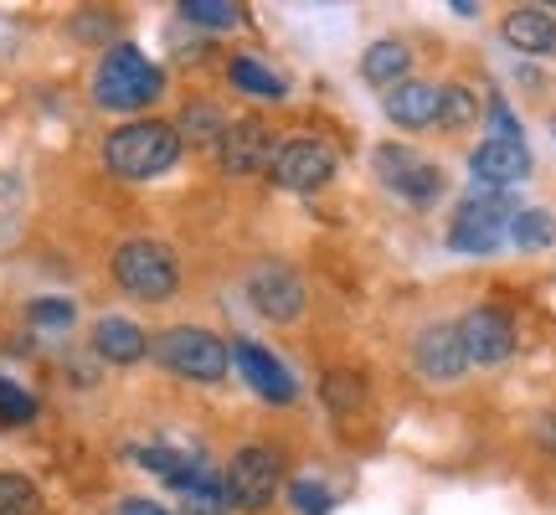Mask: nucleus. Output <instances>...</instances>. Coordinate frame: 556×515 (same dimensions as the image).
<instances>
[{
    "label": "nucleus",
    "instance_id": "nucleus-10",
    "mask_svg": "<svg viewBox=\"0 0 556 515\" xmlns=\"http://www.w3.org/2000/svg\"><path fill=\"white\" fill-rule=\"evenodd\" d=\"M242 289H248V304H253L263 319H274V325H294V319L304 315V304H309L304 278H299L289 263H274V258L258 263Z\"/></svg>",
    "mask_w": 556,
    "mask_h": 515
},
{
    "label": "nucleus",
    "instance_id": "nucleus-19",
    "mask_svg": "<svg viewBox=\"0 0 556 515\" xmlns=\"http://www.w3.org/2000/svg\"><path fill=\"white\" fill-rule=\"evenodd\" d=\"M319 402H325L336 417H356L361 407H366V377L351 372V366L325 372V377H319Z\"/></svg>",
    "mask_w": 556,
    "mask_h": 515
},
{
    "label": "nucleus",
    "instance_id": "nucleus-23",
    "mask_svg": "<svg viewBox=\"0 0 556 515\" xmlns=\"http://www.w3.org/2000/svg\"><path fill=\"white\" fill-rule=\"evenodd\" d=\"M180 21H191V26H206V32H232V26H242V5H232V0H180L176 5Z\"/></svg>",
    "mask_w": 556,
    "mask_h": 515
},
{
    "label": "nucleus",
    "instance_id": "nucleus-21",
    "mask_svg": "<svg viewBox=\"0 0 556 515\" xmlns=\"http://www.w3.org/2000/svg\"><path fill=\"white\" fill-rule=\"evenodd\" d=\"M222 135H227V120H222L212 103H186V109H180V120H176L180 145H212V150H217Z\"/></svg>",
    "mask_w": 556,
    "mask_h": 515
},
{
    "label": "nucleus",
    "instance_id": "nucleus-29",
    "mask_svg": "<svg viewBox=\"0 0 556 515\" xmlns=\"http://www.w3.org/2000/svg\"><path fill=\"white\" fill-rule=\"evenodd\" d=\"M31 417H37V397L11 377H0V423H31Z\"/></svg>",
    "mask_w": 556,
    "mask_h": 515
},
{
    "label": "nucleus",
    "instance_id": "nucleus-7",
    "mask_svg": "<svg viewBox=\"0 0 556 515\" xmlns=\"http://www.w3.org/2000/svg\"><path fill=\"white\" fill-rule=\"evenodd\" d=\"M377 176L387 180V191H397V197L413 201V206H433V201L448 191V176H443L428 155H417L413 145H381Z\"/></svg>",
    "mask_w": 556,
    "mask_h": 515
},
{
    "label": "nucleus",
    "instance_id": "nucleus-16",
    "mask_svg": "<svg viewBox=\"0 0 556 515\" xmlns=\"http://www.w3.org/2000/svg\"><path fill=\"white\" fill-rule=\"evenodd\" d=\"M93 356H103L109 366H135V361L150 356V336L139 330L135 319L103 315L99 325H93Z\"/></svg>",
    "mask_w": 556,
    "mask_h": 515
},
{
    "label": "nucleus",
    "instance_id": "nucleus-1",
    "mask_svg": "<svg viewBox=\"0 0 556 515\" xmlns=\"http://www.w3.org/2000/svg\"><path fill=\"white\" fill-rule=\"evenodd\" d=\"M165 93V73L139 52L135 41H114L103 47L99 67H93V103L109 114H135Z\"/></svg>",
    "mask_w": 556,
    "mask_h": 515
},
{
    "label": "nucleus",
    "instance_id": "nucleus-24",
    "mask_svg": "<svg viewBox=\"0 0 556 515\" xmlns=\"http://www.w3.org/2000/svg\"><path fill=\"white\" fill-rule=\"evenodd\" d=\"M475 120H479V99L464 83L438 88V129H464V124H475Z\"/></svg>",
    "mask_w": 556,
    "mask_h": 515
},
{
    "label": "nucleus",
    "instance_id": "nucleus-28",
    "mask_svg": "<svg viewBox=\"0 0 556 515\" xmlns=\"http://www.w3.org/2000/svg\"><path fill=\"white\" fill-rule=\"evenodd\" d=\"M26 315H31L37 330H67V325L78 319V304H73V299H31Z\"/></svg>",
    "mask_w": 556,
    "mask_h": 515
},
{
    "label": "nucleus",
    "instance_id": "nucleus-17",
    "mask_svg": "<svg viewBox=\"0 0 556 515\" xmlns=\"http://www.w3.org/2000/svg\"><path fill=\"white\" fill-rule=\"evenodd\" d=\"M381 114L397 124V129H428L438 124V83H397L387 99H381Z\"/></svg>",
    "mask_w": 556,
    "mask_h": 515
},
{
    "label": "nucleus",
    "instance_id": "nucleus-8",
    "mask_svg": "<svg viewBox=\"0 0 556 515\" xmlns=\"http://www.w3.org/2000/svg\"><path fill=\"white\" fill-rule=\"evenodd\" d=\"M268 176H274V186H283V191H319V186L336 180V150L319 135H289L278 145Z\"/></svg>",
    "mask_w": 556,
    "mask_h": 515
},
{
    "label": "nucleus",
    "instance_id": "nucleus-20",
    "mask_svg": "<svg viewBox=\"0 0 556 515\" xmlns=\"http://www.w3.org/2000/svg\"><path fill=\"white\" fill-rule=\"evenodd\" d=\"M227 78H232V88H242V93H253V99H268V103H278L283 93H289V83L278 78L268 62H258V58H232L227 62Z\"/></svg>",
    "mask_w": 556,
    "mask_h": 515
},
{
    "label": "nucleus",
    "instance_id": "nucleus-11",
    "mask_svg": "<svg viewBox=\"0 0 556 515\" xmlns=\"http://www.w3.org/2000/svg\"><path fill=\"white\" fill-rule=\"evenodd\" d=\"M458 340L469 366H500L516 356V319L505 315L500 304H475L469 315L458 319Z\"/></svg>",
    "mask_w": 556,
    "mask_h": 515
},
{
    "label": "nucleus",
    "instance_id": "nucleus-27",
    "mask_svg": "<svg viewBox=\"0 0 556 515\" xmlns=\"http://www.w3.org/2000/svg\"><path fill=\"white\" fill-rule=\"evenodd\" d=\"M180 515H232V505H227V495H222V475L201 479L197 490H186Z\"/></svg>",
    "mask_w": 556,
    "mask_h": 515
},
{
    "label": "nucleus",
    "instance_id": "nucleus-25",
    "mask_svg": "<svg viewBox=\"0 0 556 515\" xmlns=\"http://www.w3.org/2000/svg\"><path fill=\"white\" fill-rule=\"evenodd\" d=\"M0 515H41V490L26 475H0Z\"/></svg>",
    "mask_w": 556,
    "mask_h": 515
},
{
    "label": "nucleus",
    "instance_id": "nucleus-6",
    "mask_svg": "<svg viewBox=\"0 0 556 515\" xmlns=\"http://www.w3.org/2000/svg\"><path fill=\"white\" fill-rule=\"evenodd\" d=\"M520 206L510 191H469V197L458 201L454 222H448V248L454 253H495L500 242L510 238V217H516Z\"/></svg>",
    "mask_w": 556,
    "mask_h": 515
},
{
    "label": "nucleus",
    "instance_id": "nucleus-31",
    "mask_svg": "<svg viewBox=\"0 0 556 515\" xmlns=\"http://www.w3.org/2000/svg\"><path fill=\"white\" fill-rule=\"evenodd\" d=\"M531 434H536V443L556 459V407H552V413H541V417H536V428H531Z\"/></svg>",
    "mask_w": 556,
    "mask_h": 515
},
{
    "label": "nucleus",
    "instance_id": "nucleus-26",
    "mask_svg": "<svg viewBox=\"0 0 556 515\" xmlns=\"http://www.w3.org/2000/svg\"><path fill=\"white\" fill-rule=\"evenodd\" d=\"M289 505H294L299 515H330L336 511V490L319 485V479H294V485H289Z\"/></svg>",
    "mask_w": 556,
    "mask_h": 515
},
{
    "label": "nucleus",
    "instance_id": "nucleus-15",
    "mask_svg": "<svg viewBox=\"0 0 556 515\" xmlns=\"http://www.w3.org/2000/svg\"><path fill=\"white\" fill-rule=\"evenodd\" d=\"M505 47H516L520 58H552L556 52V16L546 5H510L500 21Z\"/></svg>",
    "mask_w": 556,
    "mask_h": 515
},
{
    "label": "nucleus",
    "instance_id": "nucleus-5",
    "mask_svg": "<svg viewBox=\"0 0 556 515\" xmlns=\"http://www.w3.org/2000/svg\"><path fill=\"white\" fill-rule=\"evenodd\" d=\"M278 490H283V454L274 443H242L222 469V495H227L232 511H268Z\"/></svg>",
    "mask_w": 556,
    "mask_h": 515
},
{
    "label": "nucleus",
    "instance_id": "nucleus-3",
    "mask_svg": "<svg viewBox=\"0 0 556 515\" xmlns=\"http://www.w3.org/2000/svg\"><path fill=\"white\" fill-rule=\"evenodd\" d=\"M109 268H114V284H119L124 294L150 299V304H160V299H170L180 289V258H176V248H165L160 238L119 242L114 258H109Z\"/></svg>",
    "mask_w": 556,
    "mask_h": 515
},
{
    "label": "nucleus",
    "instance_id": "nucleus-22",
    "mask_svg": "<svg viewBox=\"0 0 556 515\" xmlns=\"http://www.w3.org/2000/svg\"><path fill=\"white\" fill-rule=\"evenodd\" d=\"M510 242H516L520 253H541V248H552L556 242V217L546 206H520L516 217H510Z\"/></svg>",
    "mask_w": 556,
    "mask_h": 515
},
{
    "label": "nucleus",
    "instance_id": "nucleus-9",
    "mask_svg": "<svg viewBox=\"0 0 556 515\" xmlns=\"http://www.w3.org/2000/svg\"><path fill=\"white\" fill-rule=\"evenodd\" d=\"M278 145L283 139L274 135V124H263V120H232L227 124V135H222L217 145V165L227 171V176H268L274 171V155H278Z\"/></svg>",
    "mask_w": 556,
    "mask_h": 515
},
{
    "label": "nucleus",
    "instance_id": "nucleus-18",
    "mask_svg": "<svg viewBox=\"0 0 556 515\" xmlns=\"http://www.w3.org/2000/svg\"><path fill=\"white\" fill-rule=\"evenodd\" d=\"M407 67H413V52H407V41L397 37H381L366 47V58H361V78L381 88V93H392L397 83H407Z\"/></svg>",
    "mask_w": 556,
    "mask_h": 515
},
{
    "label": "nucleus",
    "instance_id": "nucleus-30",
    "mask_svg": "<svg viewBox=\"0 0 556 515\" xmlns=\"http://www.w3.org/2000/svg\"><path fill=\"white\" fill-rule=\"evenodd\" d=\"M73 32H78L83 41H93V37H103V32H114V11H78Z\"/></svg>",
    "mask_w": 556,
    "mask_h": 515
},
{
    "label": "nucleus",
    "instance_id": "nucleus-32",
    "mask_svg": "<svg viewBox=\"0 0 556 515\" xmlns=\"http://www.w3.org/2000/svg\"><path fill=\"white\" fill-rule=\"evenodd\" d=\"M119 515H170L165 511V505H160V500H144V495H129L119 505Z\"/></svg>",
    "mask_w": 556,
    "mask_h": 515
},
{
    "label": "nucleus",
    "instance_id": "nucleus-14",
    "mask_svg": "<svg viewBox=\"0 0 556 515\" xmlns=\"http://www.w3.org/2000/svg\"><path fill=\"white\" fill-rule=\"evenodd\" d=\"M227 351H232V366L242 372V381H248V387H253L263 402L289 407V402L299 397L294 377H289V366H283V361H278L268 346H258V340H232Z\"/></svg>",
    "mask_w": 556,
    "mask_h": 515
},
{
    "label": "nucleus",
    "instance_id": "nucleus-2",
    "mask_svg": "<svg viewBox=\"0 0 556 515\" xmlns=\"http://www.w3.org/2000/svg\"><path fill=\"white\" fill-rule=\"evenodd\" d=\"M180 160L176 124L165 120H129L103 139V165L119 180H155Z\"/></svg>",
    "mask_w": 556,
    "mask_h": 515
},
{
    "label": "nucleus",
    "instance_id": "nucleus-13",
    "mask_svg": "<svg viewBox=\"0 0 556 515\" xmlns=\"http://www.w3.org/2000/svg\"><path fill=\"white\" fill-rule=\"evenodd\" d=\"M469 176H475V191H516L520 180L531 176V145L490 135L469 155Z\"/></svg>",
    "mask_w": 556,
    "mask_h": 515
},
{
    "label": "nucleus",
    "instance_id": "nucleus-12",
    "mask_svg": "<svg viewBox=\"0 0 556 515\" xmlns=\"http://www.w3.org/2000/svg\"><path fill=\"white\" fill-rule=\"evenodd\" d=\"M413 366L422 381H433V387H443V381H458L464 372H469V356H464V340H458V325H448V319H433V325H422L413 336Z\"/></svg>",
    "mask_w": 556,
    "mask_h": 515
},
{
    "label": "nucleus",
    "instance_id": "nucleus-4",
    "mask_svg": "<svg viewBox=\"0 0 556 515\" xmlns=\"http://www.w3.org/2000/svg\"><path fill=\"white\" fill-rule=\"evenodd\" d=\"M150 356L165 366V372H176L186 381H206V387H217L227 377V366H232V351H227V340L212 336V330H201V325H170V330H160L150 340Z\"/></svg>",
    "mask_w": 556,
    "mask_h": 515
}]
</instances>
